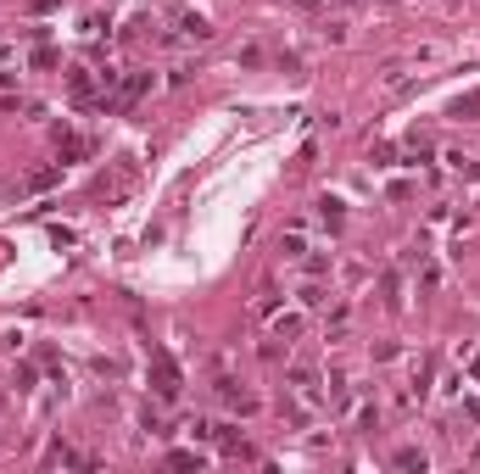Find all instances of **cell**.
Listing matches in <instances>:
<instances>
[{"instance_id": "obj_1", "label": "cell", "mask_w": 480, "mask_h": 474, "mask_svg": "<svg viewBox=\"0 0 480 474\" xmlns=\"http://www.w3.org/2000/svg\"><path fill=\"white\" fill-rule=\"evenodd\" d=\"M157 396L162 402L179 396V368H173V357H157Z\"/></svg>"}, {"instance_id": "obj_2", "label": "cell", "mask_w": 480, "mask_h": 474, "mask_svg": "<svg viewBox=\"0 0 480 474\" xmlns=\"http://www.w3.org/2000/svg\"><path fill=\"white\" fill-rule=\"evenodd\" d=\"M179 34H185V39H207L212 28H207V17H196V12H179Z\"/></svg>"}, {"instance_id": "obj_3", "label": "cell", "mask_w": 480, "mask_h": 474, "mask_svg": "<svg viewBox=\"0 0 480 474\" xmlns=\"http://www.w3.org/2000/svg\"><path fill=\"white\" fill-rule=\"evenodd\" d=\"M391 463H397V469H424V452H419V447H402Z\"/></svg>"}, {"instance_id": "obj_4", "label": "cell", "mask_w": 480, "mask_h": 474, "mask_svg": "<svg viewBox=\"0 0 480 474\" xmlns=\"http://www.w3.org/2000/svg\"><path fill=\"white\" fill-rule=\"evenodd\" d=\"M319 206H324V224H330V229H341V201H330V195H324Z\"/></svg>"}]
</instances>
